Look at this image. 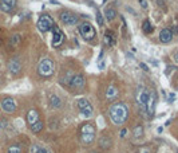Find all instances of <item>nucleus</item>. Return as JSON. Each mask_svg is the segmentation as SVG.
I'll return each mask as SVG.
<instances>
[{"instance_id": "21", "label": "nucleus", "mask_w": 178, "mask_h": 153, "mask_svg": "<svg viewBox=\"0 0 178 153\" xmlns=\"http://www.w3.org/2000/svg\"><path fill=\"white\" fill-rule=\"evenodd\" d=\"M105 43L107 46H114L115 44V35L111 30H107L105 32Z\"/></svg>"}, {"instance_id": "9", "label": "nucleus", "mask_w": 178, "mask_h": 153, "mask_svg": "<svg viewBox=\"0 0 178 153\" xmlns=\"http://www.w3.org/2000/svg\"><path fill=\"white\" fill-rule=\"evenodd\" d=\"M64 42V34L58 26L52 27V47H59Z\"/></svg>"}, {"instance_id": "29", "label": "nucleus", "mask_w": 178, "mask_h": 153, "mask_svg": "<svg viewBox=\"0 0 178 153\" xmlns=\"http://www.w3.org/2000/svg\"><path fill=\"white\" fill-rule=\"evenodd\" d=\"M139 153H151V151L149 146H142V148H139Z\"/></svg>"}, {"instance_id": "20", "label": "nucleus", "mask_w": 178, "mask_h": 153, "mask_svg": "<svg viewBox=\"0 0 178 153\" xmlns=\"http://www.w3.org/2000/svg\"><path fill=\"white\" fill-rule=\"evenodd\" d=\"M48 102H50V105L52 106L54 109H60L62 108V99H60L58 96H55V94H51L50 98H48Z\"/></svg>"}, {"instance_id": "1", "label": "nucleus", "mask_w": 178, "mask_h": 153, "mask_svg": "<svg viewBox=\"0 0 178 153\" xmlns=\"http://www.w3.org/2000/svg\"><path fill=\"white\" fill-rule=\"evenodd\" d=\"M129 106L123 102H115L108 109V117L114 125H123L129 118Z\"/></svg>"}, {"instance_id": "38", "label": "nucleus", "mask_w": 178, "mask_h": 153, "mask_svg": "<svg viewBox=\"0 0 178 153\" xmlns=\"http://www.w3.org/2000/svg\"><path fill=\"white\" fill-rule=\"evenodd\" d=\"M103 2H106V0H103Z\"/></svg>"}, {"instance_id": "27", "label": "nucleus", "mask_w": 178, "mask_h": 153, "mask_svg": "<svg viewBox=\"0 0 178 153\" xmlns=\"http://www.w3.org/2000/svg\"><path fill=\"white\" fill-rule=\"evenodd\" d=\"M20 43V35L19 34H15V35L11 36V44L12 46H18Z\"/></svg>"}, {"instance_id": "4", "label": "nucleus", "mask_w": 178, "mask_h": 153, "mask_svg": "<svg viewBox=\"0 0 178 153\" xmlns=\"http://www.w3.org/2000/svg\"><path fill=\"white\" fill-rule=\"evenodd\" d=\"M137 103H138L141 112H142L143 114L147 113V101H149V93L145 90V89L142 87V86H139L138 91H137Z\"/></svg>"}, {"instance_id": "25", "label": "nucleus", "mask_w": 178, "mask_h": 153, "mask_svg": "<svg viewBox=\"0 0 178 153\" xmlns=\"http://www.w3.org/2000/svg\"><path fill=\"white\" fill-rule=\"evenodd\" d=\"M142 30H143V32H146V34H151V32H153V26L150 24L149 20H145V22H143Z\"/></svg>"}, {"instance_id": "18", "label": "nucleus", "mask_w": 178, "mask_h": 153, "mask_svg": "<svg viewBox=\"0 0 178 153\" xmlns=\"http://www.w3.org/2000/svg\"><path fill=\"white\" fill-rule=\"evenodd\" d=\"M5 153H25V149H24V146H23V144L13 142V144H10V145H8Z\"/></svg>"}, {"instance_id": "22", "label": "nucleus", "mask_w": 178, "mask_h": 153, "mask_svg": "<svg viewBox=\"0 0 178 153\" xmlns=\"http://www.w3.org/2000/svg\"><path fill=\"white\" fill-rule=\"evenodd\" d=\"M43 128H44V124H43L42 121H38V122H35L32 126H30V130L32 132V133L38 134V133H40V132L43 130Z\"/></svg>"}, {"instance_id": "31", "label": "nucleus", "mask_w": 178, "mask_h": 153, "mask_svg": "<svg viewBox=\"0 0 178 153\" xmlns=\"http://www.w3.org/2000/svg\"><path fill=\"white\" fill-rule=\"evenodd\" d=\"M139 4L142 8H147V0H139Z\"/></svg>"}, {"instance_id": "17", "label": "nucleus", "mask_w": 178, "mask_h": 153, "mask_svg": "<svg viewBox=\"0 0 178 153\" xmlns=\"http://www.w3.org/2000/svg\"><path fill=\"white\" fill-rule=\"evenodd\" d=\"M8 69H10L11 74H13V75H16V74L20 73V70H22V65H20L18 58H13V59L10 60V63H8Z\"/></svg>"}, {"instance_id": "19", "label": "nucleus", "mask_w": 178, "mask_h": 153, "mask_svg": "<svg viewBox=\"0 0 178 153\" xmlns=\"http://www.w3.org/2000/svg\"><path fill=\"white\" fill-rule=\"evenodd\" d=\"M98 144H99V148L100 149H103V151H107V149L111 148V144H113V141H111L110 137H107V136H103V137L99 138Z\"/></svg>"}, {"instance_id": "30", "label": "nucleus", "mask_w": 178, "mask_h": 153, "mask_svg": "<svg viewBox=\"0 0 178 153\" xmlns=\"http://www.w3.org/2000/svg\"><path fill=\"white\" fill-rule=\"evenodd\" d=\"M174 99H176V96H174L173 93H170V94L168 96V101L171 103V102H174Z\"/></svg>"}, {"instance_id": "36", "label": "nucleus", "mask_w": 178, "mask_h": 153, "mask_svg": "<svg viewBox=\"0 0 178 153\" xmlns=\"http://www.w3.org/2000/svg\"><path fill=\"white\" fill-rule=\"evenodd\" d=\"M105 67V63H99V69H103Z\"/></svg>"}, {"instance_id": "10", "label": "nucleus", "mask_w": 178, "mask_h": 153, "mask_svg": "<svg viewBox=\"0 0 178 153\" xmlns=\"http://www.w3.org/2000/svg\"><path fill=\"white\" fill-rule=\"evenodd\" d=\"M85 86H86V79H85V77H83L82 74H76V75L73 77V81H71V85H70L71 89H74L75 91H78V90L85 89Z\"/></svg>"}, {"instance_id": "16", "label": "nucleus", "mask_w": 178, "mask_h": 153, "mask_svg": "<svg viewBox=\"0 0 178 153\" xmlns=\"http://www.w3.org/2000/svg\"><path fill=\"white\" fill-rule=\"evenodd\" d=\"M16 0H1L0 2V10L4 12H11L16 7Z\"/></svg>"}, {"instance_id": "32", "label": "nucleus", "mask_w": 178, "mask_h": 153, "mask_svg": "<svg viewBox=\"0 0 178 153\" xmlns=\"http://www.w3.org/2000/svg\"><path fill=\"white\" fill-rule=\"evenodd\" d=\"M7 126V121H4V120H1L0 121V130H3V129Z\"/></svg>"}, {"instance_id": "34", "label": "nucleus", "mask_w": 178, "mask_h": 153, "mask_svg": "<svg viewBox=\"0 0 178 153\" xmlns=\"http://www.w3.org/2000/svg\"><path fill=\"white\" fill-rule=\"evenodd\" d=\"M173 59H174V62H177V63H178V51H176V53H174Z\"/></svg>"}, {"instance_id": "26", "label": "nucleus", "mask_w": 178, "mask_h": 153, "mask_svg": "<svg viewBox=\"0 0 178 153\" xmlns=\"http://www.w3.org/2000/svg\"><path fill=\"white\" fill-rule=\"evenodd\" d=\"M32 152L34 153H51V152H48L47 149H44L43 146H39V145H34L32 146Z\"/></svg>"}, {"instance_id": "24", "label": "nucleus", "mask_w": 178, "mask_h": 153, "mask_svg": "<svg viewBox=\"0 0 178 153\" xmlns=\"http://www.w3.org/2000/svg\"><path fill=\"white\" fill-rule=\"evenodd\" d=\"M105 15H106V19H107L108 22H113L114 18L117 16V12H115V10H114V8H107V10H106V12H105Z\"/></svg>"}, {"instance_id": "12", "label": "nucleus", "mask_w": 178, "mask_h": 153, "mask_svg": "<svg viewBox=\"0 0 178 153\" xmlns=\"http://www.w3.org/2000/svg\"><path fill=\"white\" fill-rule=\"evenodd\" d=\"M60 20H62L64 24H67V26H74V24L78 23V16L74 15V14H71V12L64 11V12L60 14Z\"/></svg>"}, {"instance_id": "3", "label": "nucleus", "mask_w": 178, "mask_h": 153, "mask_svg": "<svg viewBox=\"0 0 178 153\" xmlns=\"http://www.w3.org/2000/svg\"><path fill=\"white\" fill-rule=\"evenodd\" d=\"M38 71L40 75L44 78L51 77L54 74V71H55V63H54V60L50 59V58H44V59L39 63Z\"/></svg>"}, {"instance_id": "33", "label": "nucleus", "mask_w": 178, "mask_h": 153, "mask_svg": "<svg viewBox=\"0 0 178 153\" xmlns=\"http://www.w3.org/2000/svg\"><path fill=\"white\" fill-rule=\"evenodd\" d=\"M126 134H127V130L122 129V130H120V137H126Z\"/></svg>"}, {"instance_id": "37", "label": "nucleus", "mask_w": 178, "mask_h": 153, "mask_svg": "<svg viewBox=\"0 0 178 153\" xmlns=\"http://www.w3.org/2000/svg\"><path fill=\"white\" fill-rule=\"evenodd\" d=\"M0 43H1V38H0Z\"/></svg>"}, {"instance_id": "7", "label": "nucleus", "mask_w": 178, "mask_h": 153, "mask_svg": "<svg viewBox=\"0 0 178 153\" xmlns=\"http://www.w3.org/2000/svg\"><path fill=\"white\" fill-rule=\"evenodd\" d=\"M36 26H38L39 31H42V32H47V31L52 30V27L55 26V23H54V19L51 18L50 15H42L38 20V23H36Z\"/></svg>"}, {"instance_id": "6", "label": "nucleus", "mask_w": 178, "mask_h": 153, "mask_svg": "<svg viewBox=\"0 0 178 153\" xmlns=\"http://www.w3.org/2000/svg\"><path fill=\"white\" fill-rule=\"evenodd\" d=\"M76 105H78V109L83 117H86V118L93 117L94 109H93V106H91V103L88 102V99H86V98H79V99L76 101Z\"/></svg>"}, {"instance_id": "2", "label": "nucleus", "mask_w": 178, "mask_h": 153, "mask_svg": "<svg viewBox=\"0 0 178 153\" xmlns=\"http://www.w3.org/2000/svg\"><path fill=\"white\" fill-rule=\"evenodd\" d=\"M95 136H96V129L94 124H85L80 129V142L83 145H90V144L94 142L95 140Z\"/></svg>"}, {"instance_id": "11", "label": "nucleus", "mask_w": 178, "mask_h": 153, "mask_svg": "<svg viewBox=\"0 0 178 153\" xmlns=\"http://www.w3.org/2000/svg\"><path fill=\"white\" fill-rule=\"evenodd\" d=\"M156 103H157V94L156 91H151L149 94V101H147V117L151 118L154 115V112H156Z\"/></svg>"}, {"instance_id": "13", "label": "nucleus", "mask_w": 178, "mask_h": 153, "mask_svg": "<svg viewBox=\"0 0 178 153\" xmlns=\"http://www.w3.org/2000/svg\"><path fill=\"white\" fill-rule=\"evenodd\" d=\"M25 120H27V124L28 126H32L35 122L40 121V114L36 109H30L27 112V115H25Z\"/></svg>"}, {"instance_id": "5", "label": "nucleus", "mask_w": 178, "mask_h": 153, "mask_svg": "<svg viewBox=\"0 0 178 153\" xmlns=\"http://www.w3.org/2000/svg\"><path fill=\"white\" fill-rule=\"evenodd\" d=\"M79 32L86 40H93L96 36L95 28L88 22H85V23H82V24H79Z\"/></svg>"}, {"instance_id": "15", "label": "nucleus", "mask_w": 178, "mask_h": 153, "mask_svg": "<svg viewBox=\"0 0 178 153\" xmlns=\"http://www.w3.org/2000/svg\"><path fill=\"white\" fill-rule=\"evenodd\" d=\"M173 36H174V34H173V30H171V28H163V30L159 32V40L162 43L171 42Z\"/></svg>"}, {"instance_id": "23", "label": "nucleus", "mask_w": 178, "mask_h": 153, "mask_svg": "<svg viewBox=\"0 0 178 153\" xmlns=\"http://www.w3.org/2000/svg\"><path fill=\"white\" fill-rule=\"evenodd\" d=\"M133 136H134V138H135V140H138V138L143 137V126L142 125L135 126V128H134V130H133Z\"/></svg>"}, {"instance_id": "35", "label": "nucleus", "mask_w": 178, "mask_h": 153, "mask_svg": "<svg viewBox=\"0 0 178 153\" xmlns=\"http://www.w3.org/2000/svg\"><path fill=\"white\" fill-rule=\"evenodd\" d=\"M139 66H141V67H142V69H143V70L149 71V67H147V66H146V65H145V63H141V65H139Z\"/></svg>"}, {"instance_id": "14", "label": "nucleus", "mask_w": 178, "mask_h": 153, "mask_svg": "<svg viewBox=\"0 0 178 153\" xmlns=\"http://www.w3.org/2000/svg\"><path fill=\"white\" fill-rule=\"evenodd\" d=\"M118 94H119V91L117 89V86L110 85L107 87V90H106V101L107 102H114L118 98Z\"/></svg>"}, {"instance_id": "8", "label": "nucleus", "mask_w": 178, "mask_h": 153, "mask_svg": "<svg viewBox=\"0 0 178 153\" xmlns=\"http://www.w3.org/2000/svg\"><path fill=\"white\" fill-rule=\"evenodd\" d=\"M0 108H1V110L4 112V113H8V114H12L16 112V108H18V105H16L15 99L11 97H5L3 98L1 101H0Z\"/></svg>"}, {"instance_id": "28", "label": "nucleus", "mask_w": 178, "mask_h": 153, "mask_svg": "<svg viewBox=\"0 0 178 153\" xmlns=\"http://www.w3.org/2000/svg\"><path fill=\"white\" fill-rule=\"evenodd\" d=\"M96 20H98V24H100V26L103 24V18H102V14H100L99 11H98V12H96Z\"/></svg>"}]
</instances>
